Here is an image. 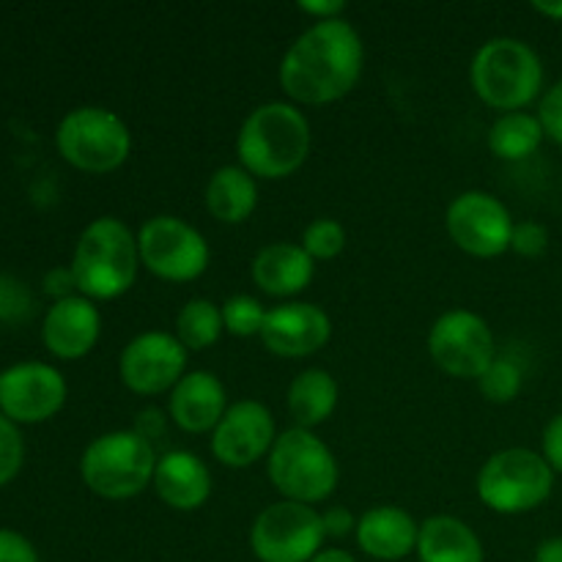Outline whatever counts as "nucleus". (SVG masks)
<instances>
[{
    "instance_id": "22",
    "label": "nucleus",
    "mask_w": 562,
    "mask_h": 562,
    "mask_svg": "<svg viewBox=\"0 0 562 562\" xmlns=\"http://www.w3.org/2000/svg\"><path fill=\"white\" fill-rule=\"evenodd\" d=\"M415 554L420 562H486L481 536L467 521L448 514L420 521Z\"/></svg>"
},
{
    "instance_id": "4",
    "label": "nucleus",
    "mask_w": 562,
    "mask_h": 562,
    "mask_svg": "<svg viewBox=\"0 0 562 562\" xmlns=\"http://www.w3.org/2000/svg\"><path fill=\"white\" fill-rule=\"evenodd\" d=\"M470 82L475 97L499 115L519 113L543 88L541 55L521 38L494 36L472 58Z\"/></svg>"
},
{
    "instance_id": "2",
    "label": "nucleus",
    "mask_w": 562,
    "mask_h": 562,
    "mask_svg": "<svg viewBox=\"0 0 562 562\" xmlns=\"http://www.w3.org/2000/svg\"><path fill=\"white\" fill-rule=\"evenodd\" d=\"M311 121L296 104L263 102L241 121L236 157L250 176L280 181L294 176L311 157Z\"/></svg>"
},
{
    "instance_id": "16",
    "label": "nucleus",
    "mask_w": 562,
    "mask_h": 562,
    "mask_svg": "<svg viewBox=\"0 0 562 562\" xmlns=\"http://www.w3.org/2000/svg\"><path fill=\"white\" fill-rule=\"evenodd\" d=\"M333 338L327 311L313 302H283L267 313L261 344L283 360H305L318 355Z\"/></svg>"
},
{
    "instance_id": "27",
    "label": "nucleus",
    "mask_w": 562,
    "mask_h": 562,
    "mask_svg": "<svg viewBox=\"0 0 562 562\" xmlns=\"http://www.w3.org/2000/svg\"><path fill=\"white\" fill-rule=\"evenodd\" d=\"M521 384H525V373H521L519 362L510 357H494L492 366L481 373L477 387L488 404H510L519 398Z\"/></svg>"
},
{
    "instance_id": "12",
    "label": "nucleus",
    "mask_w": 562,
    "mask_h": 562,
    "mask_svg": "<svg viewBox=\"0 0 562 562\" xmlns=\"http://www.w3.org/2000/svg\"><path fill=\"white\" fill-rule=\"evenodd\" d=\"M445 225L459 250L472 258H497L510 250L514 217L497 195L467 190L450 201Z\"/></svg>"
},
{
    "instance_id": "19",
    "label": "nucleus",
    "mask_w": 562,
    "mask_h": 562,
    "mask_svg": "<svg viewBox=\"0 0 562 562\" xmlns=\"http://www.w3.org/2000/svg\"><path fill=\"white\" fill-rule=\"evenodd\" d=\"M420 521L398 505H376L357 521L355 541L376 562H401L417 552Z\"/></svg>"
},
{
    "instance_id": "17",
    "label": "nucleus",
    "mask_w": 562,
    "mask_h": 562,
    "mask_svg": "<svg viewBox=\"0 0 562 562\" xmlns=\"http://www.w3.org/2000/svg\"><path fill=\"white\" fill-rule=\"evenodd\" d=\"M99 335H102V313H99L97 302H91L88 296L75 294L69 300L53 302L44 313V349L58 360H82L99 344Z\"/></svg>"
},
{
    "instance_id": "41",
    "label": "nucleus",
    "mask_w": 562,
    "mask_h": 562,
    "mask_svg": "<svg viewBox=\"0 0 562 562\" xmlns=\"http://www.w3.org/2000/svg\"><path fill=\"white\" fill-rule=\"evenodd\" d=\"M532 9H536L541 16H547V20L562 22V0L560 3L558 0H547V3H543V0H536V3H532Z\"/></svg>"
},
{
    "instance_id": "8",
    "label": "nucleus",
    "mask_w": 562,
    "mask_h": 562,
    "mask_svg": "<svg viewBox=\"0 0 562 562\" xmlns=\"http://www.w3.org/2000/svg\"><path fill=\"white\" fill-rule=\"evenodd\" d=\"M475 488L481 503L494 514L521 516L552 497L554 472L536 450L505 448L488 456L477 472Z\"/></svg>"
},
{
    "instance_id": "37",
    "label": "nucleus",
    "mask_w": 562,
    "mask_h": 562,
    "mask_svg": "<svg viewBox=\"0 0 562 562\" xmlns=\"http://www.w3.org/2000/svg\"><path fill=\"white\" fill-rule=\"evenodd\" d=\"M357 521L360 519H357L349 508H344V505H333V508L322 510V525H324V532H327V538L355 536Z\"/></svg>"
},
{
    "instance_id": "36",
    "label": "nucleus",
    "mask_w": 562,
    "mask_h": 562,
    "mask_svg": "<svg viewBox=\"0 0 562 562\" xmlns=\"http://www.w3.org/2000/svg\"><path fill=\"white\" fill-rule=\"evenodd\" d=\"M42 291L47 296H53V302L69 300V296L80 294V291H77V280H75V272H71V267L49 269L42 280Z\"/></svg>"
},
{
    "instance_id": "10",
    "label": "nucleus",
    "mask_w": 562,
    "mask_h": 562,
    "mask_svg": "<svg viewBox=\"0 0 562 562\" xmlns=\"http://www.w3.org/2000/svg\"><path fill=\"white\" fill-rule=\"evenodd\" d=\"M324 541L322 510L289 499L267 505L250 527V552L258 562H311Z\"/></svg>"
},
{
    "instance_id": "9",
    "label": "nucleus",
    "mask_w": 562,
    "mask_h": 562,
    "mask_svg": "<svg viewBox=\"0 0 562 562\" xmlns=\"http://www.w3.org/2000/svg\"><path fill=\"white\" fill-rule=\"evenodd\" d=\"M140 267L168 283H192L212 261L206 236L187 220L173 214H157L137 231Z\"/></svg>"
},
{
    "instance_id": "5",
    "label": "nucleus",
    "mask_w": 562,
    "mask_h": 562,
    "mask_svg": "<svg viewBox=\"0 0 562 562\" xmlns=\"http://www.w3.org/2000/svg\"><path fill=\"white\" fill-rule=\"evenodd\" d=\"M267 475L280 499L316 508L338 488L340 467L322 437L305 428H289L278 434L269 450Z\"/></svg>"
},
{
    "instance_id": "40",
    "label": "nucleus",
    "mask_w": 562,
    "mask_h": 562,
    "mask_svg": "<svg viewBox=\"0 0 562 562\" xmlns=\"http://www.w3.org/2000/svg\"><path fill=\"white\" fill-rule=\"evenodd\" d=\"M532 562H562V538L554 536V538H547V541L538 543Z\"/></svg>"
},
{
    "instance_id": "32",
    "label": "nucleus",
    "mask_w": 562,
    "mask_h": 562,
    "mask_svg": "<svg viewBox=\"0 0 562 562\" xmlns=\"http://www.w3.org/2000/svg\"><path fill=\"white\" fill-rule=\"evenodd\" d=\"M549 247V231L547 225L536 223V220H525V223L514 225V236H510V250L521 258H538L543 256Z\"/></svg>"
},
{
    "instance_id": "21",
    "label": "nucleus",
    "mask_w": 562,
    "mask_h": 562,
    "mask_svg": "<svg viewBox=\"0 0 562 562\" xmlns=\"http://www.w3.org/2000/svg\"><path fill=\"white\" fill-rule=\"evenodd\" d=\"M316 261L300 241H272L261 247L250 263V278L267 296L289 300L313 283Z\"/></svg>"
},
{
    "instance_id": "25",
    "label": "nucleus",
    "mask_w": 562,
    "mask_h": 562,
    "mask_svg": "<svg viewBox=\"0 0 562 562\" xmlns=\"http://www.w3.org/2000/svg\"><path fill=\"white\" fill-rule=\"evenodd\" d=\"M543 132L538 115L519 110V113H503L488 130V151L503 162H521L541 148Z\"/></svg>"
},
{
    "instance_id": "29",
    "label": "nucleus",
    "mask_w": 562,
    "mask_h": 562,
    "mask_svg": "<svg viewBox=\"0 0 562 562\" xmlns=\"http://www.w3.org/2000/svg\"><path fill=\"white\" fill-rule=\"evenodd\" d=\"M346 241H349V234H346L344 223L333 217H318L302 231L300 245L305 247L313 261H333L346 250Z\"/></svg>"
},
{
    "instance_id": "13",
    "label": "nucleus",
    "mask_w": 562,
    "mask_h": 562,
    "mask_svg": "<svg viewBox=\"0 0 562 562\" xmlns=\"http://www.w3.org/2000/svg\"><path fill=\"white\" fill-rule=\"evenodd\" d=\"M190 351L170 333H143L124 346L119 357V379L130 393L151 398L165 395L187 376Z\"/></svg>"
},
{
    "instance_id": "20",
    "label": "nucleus",
    "mask_w": 562,
    "mask_h": 562,
    "mask_svg": "<svg viewBox=\"0 0 562 562\" xmlns=\"http://www.w3.org/2000/svg\"><path fill=\"white\" fill-rule=\"evenodd\" d=\"M151 486L168 508L192 514L209 503L214 483L212 470L201 456L190 453V450H168L165 456H159Z\"/></svg>"
},
{
    "instance_id": "33",
    "label": "nucleus",
    "mask_w": 562,
    "mask_h": 562,
    "mask_svg": "<svg viewBox=\"0 0 562 562\" xmlns=\"http://www.w3.org/2000/svg\"><path fill=\"white\" fill-rule=\"evenodd\" d=\"M536 115L538 121H541L549 140H554L558 146H562V80L554 82V86L543 93Z\"/></svg>"
},
{
    "instance_id": "24",
    "label": "nucleus",
    "mask_w": 562,
    "mask_h": 562,
    "mask_svg": "<svg viewBox=\"0 0 562 562\" xmlns=\"http://www.w3.org/2000/svg\"><path fill=\"white\" fill-rule=\"evenodd\" d=\"M338 398L340 387L333 373L324 371V368H307V371L296 373L294 382L289 384L285 404H289L294 428L313 431V428H318L335 415Z\"/></svg>"
},
{
    "instance_id": "11",
    "label": "nucleus",
    "mask_w": 562,
    "mask_h": 562,
    "mask_svg": "<svg viewBox=\"0 0 562 562\" xmlns=\"http://www.w3.org/2000/svg\"><path fill=\"white\" fill-rule=\"evenodd\" d=\"M428 355L434 366L453 379H481L497 357L492 327L477 313L456 307L442 313L428 333Z\"/></svg>"
},
{
    "instance_id": "6",
    "label": "nucleus",
    "mask_w": 562,
    "mask_h": 562,
    "mask_svg": "<svg viewBox=\"0 0 562 562\" xmlns=\"http://www.w3.org/2000/svg\"><path fill=\"white\" fill-rule=\"evenodd\" d=\"M157 450L132 428L108 431L93 439L80 456L86 488L110 503H124L146 492L157 470Z\"/></svg>"
},
{
    "instance_id": "15",
    "label": "nucleus",
    "mask_w": 562,
    "mask_h": 562,
    "mask_svg": "<svg viewBox=\"0 0 562 562\" xmlns=\"http://www.w3.org/2000/svg\"><path fill=\"white\" fill-rule=\"evenodd\" d=\"M278 439L272 409L261 401H236L212 431V456L228 470H250L267 459Z\"/></svg>"
},
{
    "instance_id": "38",
    "label": "nucleus",
    "mask_w": 562,
    "mask_h": 562,
    "mask_svg": "<svg viewBox=\"0 0 562 562\" xmlns=\"http://www.w3.org/2000/svg\"><path fill=\"white\" fill-rule=\"evenodd\" d=\"M296 9L313 22H327V20H344L346 3L344 0H300Z\"/></svg>"
},
{
    "instance_id": "35",
    "label": "nucleus",
    "mask_w": 562,
    "mask_h": 562,
    "mask_svg": "<svg viewBox=\"0 0 562 562\" xmlns=\"http://www.w3.org/2000/svg\"><path fill=\"white\" fill-rule=\"evenodd\" d=\"M541 456L552 467L554 475H562V412L543 426Z\"/></svg>"
},
{
    "instance_id": "34",
    "label": "nucleus",
    "mask_w": 562,
    "mask_h": 562,
    "mask_svg": "<svg viewBox=\"0 0 562 562\" xmlns=\"http://www.w3.org/2000/svg\"><path fill=\"white\" fill-rule=\"evenodd\" d=\"M0 562H42V558L22 532L0 527Z\"/></svg>"
},
{
    "instance_id": "7",
    "label": "nucleus",
    "mask_w": 562,
    "mask_h": 562,
    "mask_svg": "<svg viewBox=\"0 0 562 562\" xmlns=\"http://www.w3.org/2000/svg\"><path fill=\"white\" fill-rule=\"evenodd\" d=\"M58 154L91 176L119 170L132 154V132L119 113L99 104H82L69 110L55 130Z\"/></svg>"
},
{
    "instance_id": "18",
    "label": "nucleus",
    "mask_w": 562,
    "mask_h": 562,
    "mask_svg": "<svg viewBox=\"0 0 562 562\" xmlns=\"http://www.w3.org/2000/svg\"><path fill=\"white\" fill-rule=\"evenodd\" d=\"M228 406L225 384L212 371H187L168 395V417L184 434H212Z\"/></svg>"
},
{
    "instance_id": "14",
    "label": "nucleus",
    "mask_w": 562,
    "mask_h": 562,
    "mask_svg": "<svg viewBox=\"0 0 562 562\" xmlns=\"http://www.w3.org/2000/svg\"><path fill=\"white\" fill-rule=\"evenodd\" d=\"M66 379L47 362L27 360L0 371V412L16 426H38L64 409Z\"/></svg>"
},
{
    "instance_id": "30",
    "label": "nucleus",
    "mask_w": 562,
    "mask_h": 562,
    "mask_svg": "<svg viewBox=\"0 0 562 562\" xmlns=\"http://www.w3.org/2000/svg\"><path fill=\"white\" fill-rule=\"evenodd\" d=\"M36 313V296L27 289L25 280L14 274H0V324L20 327L31 322Z\"/></svg>"
},
{
    "instance_id": "1",
    "label": "nucleus",
    "mask_w": 562,
    "mask_h": 562,
    "mask_svg": "<svg viewBox=\"0 0 562 562\" xmlns=\"http://www.w3.org/2000/svg\"><path fill=\"white\" fill-rule=\"evenodd\" d=\"M362 66L366 44L349 20L313 22L285 49L278 80L296 108H324L355 91Z\"/></svg>"
},
{
    "instance_id": "39",
    "label": "nucleus",
    "mask_w": 562,
    "mask_h": 562,
    "mask_svg": "<svg viewBox=\"0 0 562 562\" xmlns=\"http://www.w3.org/2000/svg\"><path fill=\"white\" fill-rule=\"evenodd\" d=\"M168 420L170 417H165L162 412L154 409L151 406V409H143L140 415L135 417V426H132V431L140 434L143 439H148V442L154 445V439H159L165 431H168Z\"/></svg>"
},
{
    "instance_id": "31",
    "label": "nucleus",
    "mask_w": 562,
    "mask_h": 562,
    "mask_svg": "<svg viewBox=\"0 0 562 562\" xmlns=\"http://www.w3.org/2000/svg\"><path fill=\"white\" fill-rule=\"evenodd\" d=\"M25 464V439L16 423L0 412V488L9 486Z\"/></svg>"
},
{
    "instance_id": "23",
    "label": "nucleus",
    "mask_w": 562,
    "mask_h": 562,
    "mask_svg": "<svg viewBox=\"0 0 562 562\" xmlns=\"http://www.w3.org/2000/svg\"><path fill=\"white\" fill-rule=\"evenodd\" d=\"M203 201L217 223L239 225L250 220L258 209V179L247 173L239 162L223 165L209 179Z\"/></svg>"
},
{
    "instance_id": "28",
    "label": "nucleus",
    "mask_w": 562,
    "mask_h": 562,
    "mask_svg": "<svg viewBox=\"0 0 562 562\" xmlns=\"http://www.w3.org/2000/svg\"><path fill=\"white\" fill-rule=\"evenodd\" d=\"M223 311L225 333L234 338H261V329L267 324V307L261 300L250 294H234L220 305Z\"/></svg>"
},
{
    "instance_id": "26",
    "label": "nucleus",
    "mask_w": 562,
    "mask_h": 562,
    "mask_svg": "<svg viewBox=\"0 0 562 562\" xmlns=\"http://www.w3.org/2000/svg\"><path fill=\"white\" fill-rule=\"evenodd\" d=\"M173 335L187 351L212 349L225 335L223 311H220L217 302L206 300V296H195V300L184 302V307L176 316Z\"/></svg>"
},
{
    "instance_id": "42",
    "label": "nucleus",
    "mask_w": 562,
    "mask_h": 562,
    "mask_svg": "<svg viewBox=\"0 0 562 562\" xmlns=\"http://www.w3.org/2000/svg\"><path fill=\"white\" fill-rule=\"evenodd\" d=\"M311 562H357V558L346 549H322Z\"/></svg>"
},
{
    "instance_id": "3",
    "label": "nucleus",
    "mask_w": 562,
    "mask_h": 562,
    "mask_svg": "<svg viewBox=\"0 0 562 562\" xmlns=\"http://www.w3.org/2000/svg\"><path fill=\"white\" fill-rule=\"evenodd\" d=\"M77 291L91 302L124 296L140 272L137 234L119 217H97L82 228L71 252Z\"/></svg>"
}]
</instances>
